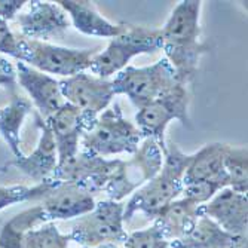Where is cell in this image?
Instances as JSON below:
<instances>
[{
	"mask_svg": "<svg viewBox=\"0 0 248 248\" xmlns=\"http://www.w3.org/2000/svg\"><path fill=\"white\" fill-rule=\"evenodd\" d=\"M199 217V205L186 198H180L168 204L153 220V224L168 242H172L186 236L195 228Z\"/></svg>",
	"mask_w": 248,
	"mask_h": 248,
	"instance_id": "19",
	"label": "cell"
},
{
	"mask_svg": "<svg viewBox=\"0 0 248 248\" xmlns=\"http://www.w3.org/2000/svg\"><path fill=\"white\" fill-rule=\"evenodd\" d=\"M94 207V195L72 183H60L52 192H49L42 199L40 204L46 223L55 220L78 218L93 211Z\"/></svg>",
	"mask_w": 248,
	"mask_h": 248,
	"instance_id": "14",
	"label": "cell"
},
{
	"mask_svg": "<svg viewBox=\"0 0 248 248\" xmlns=\"http://www.w3.org/2000/svg\"><path fill=\"white\" fill-rule=\"evenodd\" d=\"M34 121L37 128L40 129V139L36 149L29 156L12 161L11 165L16 167L19 171L33 178L34 182L43 183L54 175L58 167V152L49 125L46 124V121L40 118L37 111L34 113Z\"/></svg>",
	"mask_w": 248,
	"mask_h": 248,
	"instance_id": "16",
	"label": "cell"
},
{
	"mask_svg": "<svg viewBox=\"0 0 248 248\" xmlns=\"http://www.w3.org/2000/svg\"><path fill=\"white\" fill-rule=\"evenodd\" d=\"M141 141L140 129L124 118L118 101L108 106L80 139L85 152L101 157L121 153L134 155Z\"/></svg>",
	"mask_w": 248,
	"mask_h": 248,
	"instance_id": "5",
	"label": "cell"
},
{
	"mask_svg": "<svg viewBox=\"0 0 248 248\" xmlns=\"http://www.w3.org/2000/svg\"><path fill=\"white\" fill-rule=\"evenodd\" d=\"M70 236L61 233L54 221L26 232L22 238V248H69Z\"/></svg>",
	"mask_w": 248,
	"mask_h": 248,
	"instance_id": "26",
	"label": "cell"
},
{
	"mask_svg": "<svg viewBox=\"0 0 248 248\" xmlns=\"http://www.w3.org/2000/svg\"><path fill=\"white\" fill-rule=\"evenodd\" d=\"M18 33L29 40L46 42L62 37L70 29V18L57 2H27L15 16Z\"/></svg>",
	"mask_w": 248,
	"mask_h": 248,
	"instance_id": "11",
	"label": "cell"
},
{
	"mask_svg": "<svg viewBox=\"0 0 248 248\" xmlns=\"http://www.w3.org/2000/svg\"><path fill=\"white\" fill-rule=\"evenodd\" d=\"M174 119L182 122L185 126H190L189 95L186 91V85L182 83L159 98L139 108V111L135 113V126L140 129L143 139L155 140L165 155V129Z\"/></svg>",
	"mask_w": 248,
	"mask_h": 248,
	"instance_id": "9",
	"label": "cell"
},
{
	"mask_svg": "<svg viewBox=\"0 0 248 248\" xmlns=\"http://www.w3.org/2000/svg\"><path fill=\"white\" fill-rule=\"evenodd\" d=\"M226 143H210L192 153V159L183 177V186L196 183H213L228 187V177L224 172L223 161L226 153Z\"/></svg>",
	"mask_w": 248,
	"mask_h": 248,
	"instance_id": "17",
	"label": "cell"
},
{
	"mask_svg": "<svg viewBox=\"0 0 248 248\" xmlns=\"http://www.w3.org/2000/svg\"><path fill=\"white\" fill-rule=\"evenodd\" d=\"M60 183L55 180H46L43 183H37L33 187L12 185V186H0V211L6 207H12L19 202H27L34 199H43L49 192H52Z\"/></svg>",
	"mask_w": 248,
	"mask_h": 248,
	"instance_id": "25",
	"label": "cell"
},
{
	"mask_svg": "<svg viewBox=\"0 0 248 248\" xmlns=\"http://www.w3.org/2000/svg\"><path fill=\"white\" fill-rule=\"evenodd\" d=\"M15 67L18 85H21V88L29 94L40 118L46 121L65 103L60 91L58 80L22 61H16Z\"/></svg>",
	"mask_w": 248,
	"mask_h": 248,
	"instance_id": "13",
	"label": "cell"
},
{
	"mask_svg": "<svg viewBox=\"0 0 248 248\" xmlns=\"http://www.w3.org/2000/svg\"><path fill=\"white\" fill-rule=\"evenodd\" d=\"M199 214L211 218L228 233L247 236L248 199L231 187H223L208 202L199 205Z\"/></svg>",
	"mask_w": 248,
	"mask_h": 248,
	"instance_id": "12",
	"label": "cell"
},
{
	"mask_svg": "<svg viewBox=\"0 0 248 248\" xmlns=\"http://www.w3.org/2000/svg\"><path fill=\"white\" fill-rule=\"evenodd\" d=\"M58 85L64 101L80 110L88 129L115 98L110 79H101L85 72L61 79Z\"/></svg>",
	"mask_w": 248,
	"mask_h": 248,
	"instance_id": "10",
	"label": "cell"
},
{
	"mask_svg": "<svg viewBox=\"0 0 248 248\" xmlns=\"http://www.w3.org/2000/svg\"><path fill=\"white\" fill-rule=\"evenodd\" d=\"M241 248H247V245H244V247H241Z\"/></svg>",
	"mask_w": 248,
	"mask_h": 248,
	"instance_id": "32",
	"label": "cell"
},
{
	"mask_svg": "<svg viewBox=\"0 0 248 248\" xmlns=\"http://www.w3.org/2000/svg\"><path fill=\"white\" fill-rule=\"evenodd\" d=\"M247 245V236L224 232L211 218L201 216L195 228L182 239L170 242L171 248H241Z\"/></svg>",
	"mask_w": 248,
	"mask_h": 248,
	"instance_id": "20",
	"label": "cell"
},
{
	"mask_svg": "<svg viewBox=\"0 0 248 248\" xmlns=\"http://www.w3.org/2000/svg\"><path fill=\"white\" fill-rule=\"evenodd\" d=\"M80 248H124V247H119L118 244H103L98 247H80Z\"/></svg>",
	"mask_w": 248,
	"mask_h": 248,
	"instance_id": "31",
	"label": "cell"
},
{
	"mask_svg": "<svg viewBox=\"0 0 248 248\" xmlns=\"http://www.w3.org/2000/svg\"><path fill=\"white\" fill-rule=\"evenodd\" d=\"M31 110V101L18 94L12 95L8 104L0 107V135L15 155V159L26 156L21 150V126Z\"/></svg>",
	"mask_w": 248,
	"mask_h": 248,
	"instance_id": "21",
	"label": "cell"
},
{
	"mask_svg": "<svg viewBox=\"0 0 248 248\" xmlns=\"http://www.w3.org/2000/svg\"><path fill=\"white\" fill-rule=\"evenodd\" d=\"M0 88L8 89L12 95L16 94L18 80H16V67L6 57L0 55Z\"/></svg>",
	"mask_w": 248,
	"mask_h": 248,
	"instance_id": "29",
	"label": "cell"
},
{
	"mask_svg": "<svg viewBox=\"0 0 248 248\" xmlns=\"http://www.w3.org/2000/svg\"><path fill=\"white\" fill-rule=\"evenodd\" d=\"M110 80L115 95H126L137 108L144 107L180 85L174 69L165 57L146 67L126 65Z\"/></svg>",
	"mask_w": 248,
	"mask_h": 248,
	"instance_id": "6",
	"label": "cell"
},
{
	"mask_svg": "<svg viewBox=\"0 0 248 248\" xmlns=\"http://www.w3.org/2000/svg\"><path fill=\"white\" fill-rule=\"evenodd\" d=\"M46 124L49 125L55 140L58 165L72 161L79 153L82 135L88 131V125L82 118L80 110L69 103H64L51 118L46 119Z\"/></svg>",
	"mask_w": 248,
	"mask_h": 248,
	"instance_id": "15",
	"label": "cell"
},
{
	"mask_svg": "<svg viewBox=\"0 0 248 248\" xmlns=\"http://www.w3.org/2000/svg\"><path fill=\"white\" fill-rule=\"evenodd\" d=\"M128 170V162L122 159H106L82 150L72 161L58 165L49 180L76 185L89 193L104 192L110 201L122 202L140 187L129 178Z\"/></svg>",
	"mask_w": 248,
	"mask_h": 248,
	"instance_id": "2",
	"label": "cell"
},
{
	"mask_svg": "<svg viewBox=\"0 0 248 248\" xmlns=\"http://www.w3.org/2000/svg\"><path fill=\"white\" fill-rule=\"evenodd\" d=\"M224 172L228 177V183L231 189L247 193L248 190V149L247 146H231L228 144L226 153L223 161Z\"/></svg>",
	"mask_w": 248,
	"mask_h": 248,
	"instance_id": "23",
	"label": "cell"
},
{
	"mask_svg": "<svg viewBox=\"0 0 248 248\" xmlns=\"http://www.w3.org/2000/svg\"><path fill=\"white\" fill-rule=\"evenodd\" d=\"M57 3L69 15L73 27L86 36L113 39L126 27L125 22L118 24L104 18L95 5L88 0H58Z\"/></svg>",
	"mask_w": 248,
	"mask_h": 248,
	"instance_id": "18",
	"label": "cell"
},
{
	"mask_svg": "<svg viewBox=\"0 0 248 248\" xmlns=\"http://www.w3.org/2000/svg\"><path fill=\"white\" fill-rule=\"evenodd\" d=\"M201 0H182L161 29V49L183 85L193 80L202 55L211 49L210 43L201 40Z\"/></svg>",
	"mask_w": 248,
	"mask_h": 248,
	"instance_id": "1",
	"label": "cell"
},
{
	"mask_svg": "<svg viewBox=\"0 0 248 248\" xmlns=\"http://www.w3.org/2000/svg\"><path fill=\"white\" fill-rule=\"evenodd\" d=\"M124 202L104 199L95 202L93 211L75 220L70 241L80 247H98L103 244H124L126 238L124 221Z\"/></svg>",
	"mask_w": 248,
	"mask_h": 248,
	"instance_id": "8",
	"label": "cell"
},
{
	"mask_svg": "<svg viewBox=\"0 0 248 248\" xmlns=\"http://www.w3.org/2000/svg\"><path fill=\"white\" fill-rule=\"evenodd\" d=\"M43 223L46 221H45L40 205L16 214L0 231V248H22V238L26 232Z\"/></svg>",
	"mask_w": 248,
	"mask_h": 248,
	"instance_id": "22",
	"label": "cell"
},
{
	"mask_svg": "<svg viewBox=\"0 0 248 248\" xmlns=\"http://www.w3.org/2000/svg\"><path fill=\"white\" fill-rule=\"evenodd\" d=\"M124 248H171L170 242L162 236L161 231L155 224L128 233L124 241Z\"/></svg>",
	"mask_w": 248,
	"mask_h": 248,
	"instance_id": "27",
	"label": "cell"
},
{
	"mask_svg": "<svg viewBox=\"0 0 248 248\" xmlns=\"http://www.w3.org/2000/svg\"><path fill=\"white\" fill-rule=\"evenodd\" d=\"M128 165L141 172V182L144 185L161 171L164 165V153L155 140L143 139V143L139 144L131 161H128Z\"/></svg>",
	"mask_w": 248,
	"mask_h": 248,
	"instance_id": "24",
	"label": "cell"
},
{
	"mask_svg": "<svg viewBox=\"0 0 248 248\" xmlns=\"http://www.w3.org/2000/svg\"><path fill=\"white\" fill-rule=\"evenodd\" d=\"M26 3L27 0H0V18L6 22L14 21Z\"/></svg>",
	"mask_w": 248,
	"mask_h": 248,
	"instance_id": "30",
	"label": "cell"
},
{
	"mask_svg": "<svg viewBox=\"0 0 248 248\" xmlns=\"http://www.w3.org/2000/svg\"><path fill=\"white\" fill-rule=\"evenodd\" d=\"M21 36V34H19ZM100 48L73 49L46 42L29 40L21 36L19 60L45 75H57L62 79L72 78L89 69L93 57Z\"/></svg>",
	"mask_w": 248,
	"mask_h": 248,
	"instance_id": "7",
	"label": "cell"
},
{
	"mask_svg": "<svg viewBox=\"0 0 248 248\" xmlns=\"http://www.w3.org/2000/svg\"><path fill=\"white\" fill-rule=\"evenodd\" d=\"M19 45L21 36L18 31H14L6 21L0 18V54L9 55L14 60H19Z\"/></svg>",
	"mask_w": 248,
	"mask_h": 248,
	"instance_id": "28",
	"label": "cell"
},
{
	"mask_svg": "<svg viewBox=\"0 0 248 248\" xmlns=\"http://www.w3.org/2000/svg\"><path fill=\"white\" fill-rule=\"evenodd\" d=\"M192 155L182 152L175 143L167 144L164 165L147 183L135 190L124 207V221H129L137 213L155 220L159 213L183 192V177Z\"/></svg>",
	"mask_w": 248,
	"mask_h": 248,
	"instance_id": "3",
	"label": "cell"
},
{
	"mask_svg": "<svg viewBox=\"0 0 248 248\" xmlns=\"http://www.w3.org/2000/svg\"><path fill=\"white\" fill-rule=\"evenodd\" d=\"M161 29L126 24L125 30L119 36L110 39L106 49L98 51L93 57L89 70L97 78L110 79L129 65V61L134 57L153 54L161 51Z\"/></svg>",
	"mask_w": 248,
	"mask_h": 248,
	"instance_id": "4",
	"label": "cell"
}]
</instances>
